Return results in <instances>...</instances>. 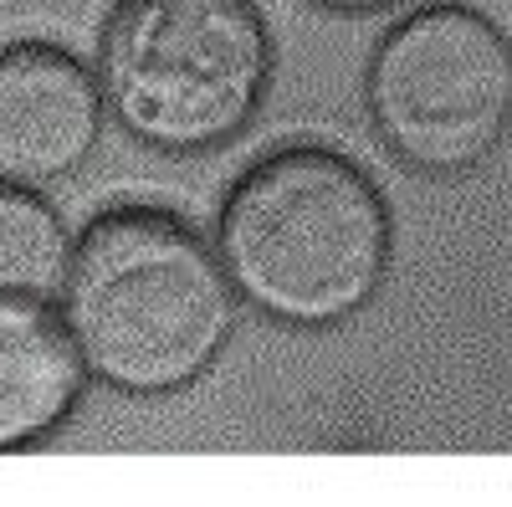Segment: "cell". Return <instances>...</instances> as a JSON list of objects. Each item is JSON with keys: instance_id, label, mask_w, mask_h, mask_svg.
Instances as JSON below:
<instances>
[{"instance_id": "obj_8", "label": "cell", "mask_w": 512, "mask_h": 507, "mask_svg": "<svg viewBox=\"0 0 512 507\" xmlns=\"http://www.w3.org/2000/svg\"><path fill=\"white\" fill-rule=\"evenodd\" d=\"M318 11H333V16H374V11H395L405 0H308Z\"/></svg>"}, {"instance_id": "obj_2", "label": "cell", "mask_w": 512, "mask_h": 507, "mask_svg": "<svg viewBox=\"0 0 512 507\" xmlns=\"http://www.w3.org/2000/svg\"><path fill=\"white\" fill-rule=\"evenodd\" d=\"M216 257L236 298L282 328L359 318L395 257V221L379 185L323 144L256 159L221 205Z\"/></svg>"}, {"instance_id": "obj_5", "label": "cell", "mask_w": 512, "mask_h": 507, "mask_svg": "<svg viewBox=\"0 0 512 507\" xmlns=\"http://www.w3.org/2000/svg\"><path fill=\"white\" fill-rule=\"evenodd\" d=\"M103 88L52 41L0 47V180L52 185L77 175L103 139Z\"/></svg>"}, {"instance_id": "obj_4", "label": "cell", "mask_w": 512, "mask_h": 507, "mask_svg": "<svg viewBox=\"0 0 512 507\" xmlns=\"http://www.w3.org/2000/svg\"><path fill=\"white\" fill-rule=\"evenodd\" d=\"M364 103L405 169L466 175L512 129V41L472 6H420L379 36Z\"/></svg>"}, {"instance_id": "obj_3", "label": "cell", "mask_w": 512, "mask_h": 507, "mask_svg": "<svg viewBox=\"0 0 512 507\" xmlns=\"http://www.w3.org/2000/svg\"><path fill=\"white\" fill-rule=\"evenodd\" d=\"M103 108L159 154L231 144L272 93L256 0H118L98 31Z\"/></svg>"}, {"instance_id": "obj_6", "label": "cell", "mask_w": 512, "mask_h": 507, "mask_svg": "<svg viewBox=\"0 0 512 507\" xmlns=\"http://www.w3.org/2000/svg\"><path fill=\"white\" fill-rule=\"evenodd\" d=\"M88 369L47 298L0 292V451L47 441L77 410Z\"/></svg>"}, {"instance_id": "obj_1", "label": "cell", "mask_w": 512, "mask_h": 507, "mask_svg": "<svg viewBox=\"0 0 512 507\" xmlns=\"http://www.w3.org/2000/svg\"><path fill=\"white\" fill-rule=\"evenodd\" d=\"M62 323L82 369L118 395H175L216 369L236 333V287L195 226L118 205L72 241Z\"/></svg>"}, {"instance_id": "obj_7", "label": "cell", "mask_w": 512, "mask_h": 507, "mask_svg": "<svg viewBox=\"0 0 512 507\" xmlns=\"http://www.w3.org/2000/svg\"><path fill=\"white\" fill-rule=\"evenodd\" d=\"M72 257L67 221L36 185L0 180V292L11 298H57Z\"/></svg>"}]
</instances>
